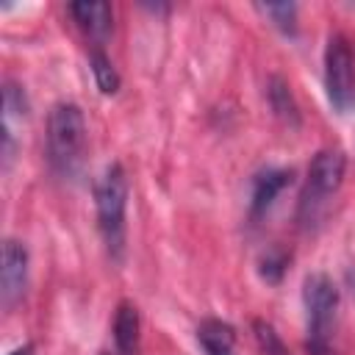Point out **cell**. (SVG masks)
<instances>
[{
  "label": "cell",
  "mask_w": 355,
  "mask_h": 355,
  "mask_svg": "<svg viewBox=\"0 0 355 355\" xmlns=\"http://www.w3.org/2000/svg\"><path fill=\"white\" fill-rule=\"evenodd\" d=\"M86 153V119L80 105L55 103L47 114V161L61 178H72Z\"/></svg>",
  "instance_id": "cell-1"
},
{
  "label": "cell",
  "mask_w": 355,
  "mask_h": 355,
  "mask_svg": "<svg viewBox=\"0 0 355 355\" xmlns=\"http://www.w3.org/2000/svg\"><path fill=\"white\" fill-rule=\"evenodd\" d=\"M344 175H347V155L338 147H324L313 155V161L308 164L305 186L297 205V222L305 230H311L322 219L330 197L341 189Z\"/></svg>",
  "instance_id": "cell-2"
},
{
  "label": "cell",
  "mask_w": 355,
  "mask_h": 355,
  "mask_svg": "<svg viewBox=\"0 0 355 355\" xmlns=\"http://www.w3.org/2000/svg\"><path fill=\"white\" fill-rule=\"evenodd\" d=\"M97 227L114 261L125 252V211H128V175L122 164H108L94 183Z\"/></svg>",
  "instance_id": "cell-3"
},
{
  "label": "cell",
  "mask_w": 355,
  "mask_h": 355,
  "mask_svg": "<svg viewBox=\"0 0 355 355\" xmlns=\"http://www.w3.org/2000/svg\"><path fill=\"white\" fill-rule=\"evenodd\" d=\"M302 302L308 313V349L316 352L330 347V333H333L336 308H338L336 283L322 272L308 275L302 283Z\"/></svg>",
  "instance_id": "cell-4"
},
{
  "label": "cell",
  "mask_w": 355,
  "mask_h": 355,
  "mask_svg": "<svg viewBox=\"0 0 355 355\" xmlns=\"http://www.w3.org/2000/svg\"><path fill=\"white\" fill-rule=\"evenodd\" d=\"M324 89L338 114H347L355 105V55L341 33H333L324 47Z\"/></svg>",
  "instance_id": "cell-5"
},
{
  "label": "cell",
  "mask_w": 355,
  "mask_h": 355,
  "mask_svg": "<svg viewBox=\"0 0 355 355\" xmlns=\"http://www.w3.org/2000/svg\"><path fill=\"white\" fill-rule=\"evenodd\" d=\"M28 288V250L17 239L3 241V266H0V302L14 308Z\"/></svg>",
  "instance_id": "cell-6"
},
{
  "label": "cell",
  "mask_w": 355,
  "mask_h": 355,
  "mask_svg": "<svg viewBox=\"0 0 355 355\" xmlns=\"http://www.w3.org/2000/svg\"><path fill=\"white\" fill-rule=\"evenodd\" d=\"M69 14L72 19L78 22V28L94 42V47H100L111 28H114V11L108 3H100V0H80V3H72L69 6Z\"/></svg>",
  "instance_id": "cell-7"
},
{
  "label": "cell",
  "mask_w": 355,
  "mask_h": 355,
  "mask_svg": "<svg viewBox=\"0 0 355 355\" xmlns=\"http://www.w3.org/2000/svg\"><path fill=\"white\" fill-rule=\"evenodd\" d=\"M114 344H116V355H139L141 319H139V308L133 302H119V308H116V316H114Z\"/></svg>",
  "instance_id": "cell-8"
},
{
  "label": "cell",
  "mask_w": 355,
  "mask_h": 355,
  "mask_svg": "<svg viewBox=\"0 0 355 355\" xmlns=\"http://www.w3.org/2000/svg\"><path fill=\"white\" fill-rule=\"evenodd\" d=\"M288 183H291V169H266V172H261L252 180V200H250L252 216H263Z\"/></svg>",
  "instance_id": "cell-9"
},
{
  "label": "cell",
  "mask_w": 355,
  "mask_h": 355,
  "mask_svg": "<svg viewBox=\"0 0 355 355\" xmlns=\"http://www.w3.org/2000/svg\"><path fill=\"white\" fill-rule=\"evenodd\" d=\"M197 341L205 355H236V330L222 319H205L197 327Z\"/></svg>",
  "instance_id": "cell-10"
},
{
  "label": "cell",
  "mask_w": 355,
  "mask_h": 355,
  "mask_svg": "<svg viewBox=\"0 0 355 355\" xmlns=\"http://www.w3.org/2000/svg\"><path fill=\"white\" fill-rule=\"evenodd\" d=\"M266 94H269V105H272V111H275L283 122H288V125H297V122H300L297 103H294V97H291V92H288V83H286L283 78L275 75V78L269 80Z\"/></svg>",
  "instance_id": "cell-11"
},
{
  "label": "cell",
  "mask_w": 355,
  "mask_h": 355,
  "mask_svg": "<svg viewBox=\"0 0 355 355\" xmlns=\"http://www.w3.org/2000/svg\"><path fill=\"white\" fill-rule=\"evenodd\" d=\"M89 64H92V75H94V83H97V89L103 92V94H116L119 92V72L114 69V64H111V58L103 53V50H92V55H89Z\"/></svg>",
  "instance_id": "cell-12"
},
{
  "label": "cell",
  "mask_w": 355,
  "mask_h": 355,
  "mask_svg": "<svg viewBox=\"0 0 355 355\" xmlns=\"http://www.w3.org/2000/svg\"><path fill=\"white\" fill-rule=\"evenodd\" d=\"M283 33H297V6L294 3H263L258 6Z\"/></svg>",
  "instance_id": "cell-13"
},
{
  "label": "cell",
  "mask_w": 355,
  "mask_h": 355,
  "mask_svg": "<svg viewBox=\"0 0 355 355\" xmlns=\"http://www.w3.org/2000/svg\"><path fill=\"white\" fill-rule=\"evenodd\" d=\"M252 330H255V341H258V347H261L263 355H291L288 347L283 344V338L275 333V327L269 322L255 319L252 322Z\"/></svg>",
  "instance_id": "cell-14"
},
{
  "label": "cell",
  "mask_w": 355,
  "mask_h": 355,
  "mask_svg": "<svg viewBox=\"0 0 355 355\" xmlns=\"http://www.w3.org/2000/svg\"><path fill=\"white\" fill-rule=\"evenodd\" d=\"M288 266V255L280 250V247H269L263 255H261V277L269 280V283H277L283 277Z\"/></svg>",
  "instance_id": "cell-15"
},
{
  "label": "cell",
  "mask_w": 355,
  "mask_h": 355,
  "mask_svg": "<svg viewBox=\"0 0 355 355\" xmlns=\"http://www.w3.org/2000/svg\"><path fill=\"white\" fill-rule=\"evenodd\" d=\"M3 108H6V116H14V114L25 116L28 114V100H25V92H22L19 83L6 80V86H3Z\"/></svg>",
  "instance_id": "cell-16"
},
{
  "label": "cell",
  "mask_w": 355,
  "mask_h": 355,
  "mask_svg": "<svg viewBox=\"0 0 355 355\" xmlns=\"http://www.w3.org/2000/svg\"><path fill=\"white\" fill-rule=\"evenodd\" d=\"M8 355H33V344H22V347H17V349H11Z\"/></svg>",
  "instance_id": "cell-17"
},
{
  "label": "cell",
  "mask_w": 355,
  "mask_h": 355,
  "mask_svg": "<svg viewBox=\"0 0 355 355\" xmlns=\"http://www.w3.org/2000/svg\"><path fill=\"white\" fill-rule=\"evenodd\" d=\"M311 355H336L330 347H324V349H316V352H311Z\"/></svg>",
  "instance_id": "cell-18"
}]
</instances>
